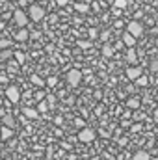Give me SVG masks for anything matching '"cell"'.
Wrapping results in <instances>:
<instances>
[{
    "label": "cell",
    "mask_w": 158,
    "mask_h": 160,
    "mask_svg": "<svg viewBox=\"0 0 158 160\" xmlns=\"http://www.w3.org/2000/svg\"><path fill=\"white\" fill-rule=\"evenodd\" d=\"M78 140L84 142V143H91V142L95 140V130H91V128H82L80 134H78Z\"/></svg>",
    "instance_id": "cell-6"
},
{
    "label": "cell",
    "mask_w": 158,
    "mask_h": 160,
    "mask_svg": "<svg viewBox=\"0 0 158 160\" xmlns=\"http://www.w3.org/2000/svg\"><path fill=\"white\" fill-rule=\"evenodd\" d=\"M136 84H138V86H147V78H145V77H143V75H141V77H140V78L136 80Z\"/></svg>",
    "instance_id": "cell-27"
},
{
    "label": "cell",
    "mask_w": 158,
    "mask_h": 160,
    "mask_svg": "<svg viewBox=\"0 0 158 160\" xmlns=\"http://www.w3.org/2000/svg\"><path fill=\"white\" fill-rule=\"evenodd\" d=\"M11 47V41L9 39H0V50H6Z\"/></svg>",
    "instance_id": "cell-21"
},
{
    "label": "cell",
    "mask_w": 158,
    "mask_h": 160,
    "mask_svg": "<svg viewBox=\"0 0 158 160\" xmlns=\"http://www.w3.org/2000/svg\"><path fill=\"white\" fill-rule=\"evenodd\" d=\"M114 6L121 9V8H125V6H126V0H116V2H114Z\"/></svg>",
    "instance_id": "cell-26"
},
{
    "label": "cell",
    "mask_w": 158,
    "mask_h": 160,
    "mask_svg": "<svg viewBox=\"0 0 158 160\" xmlns=\"http://www.w3.org/2000/svg\"><path fill=\"white\" fill-rule=\"evenodd\" d=\"M6 97H7V101H9V102L17 104V102L21 101V93H19V88H15V86H9V88L6 89Z\"/></svg>",
    "instance_id": "cell-3"
},
{
    "label": "cell",
    "mask_w": 158,
    "mask_h": 160,
    "mask_svg": "<svg viewBox=\"0 0 158 160\" xmlns=\"http://www.w3.org/2000/svg\"><path fill=\"white\" fill-rule=\"evenodd\" d=\"M78 45L82 48H87V47H89V41H78Z\"/></svg>",
    "instance_id": "cell-30"
},
{
    "label": "cell",
    "mask_w": 158,
    "mask_h": 160,
    "mask_svg": "<svg viewBox=\"0 0 158 160\" xmlns=\"http://www.w3.org/2000/svg\"><path fill=\"white\" fill-rule=\"evenodd\" d=\"M28 13H30V19H32V21H41V19L45 17V9H43L41 6H37V4H32Z\"/></svg>",
    "instance_id": "cell-4"
},
{
    "label": "cell",
    "mask_w": 158,
    "mask_h": 160,
    "mask_svg": "<svg viewBox=\"0 0 158 160\" xmlns=\"http://www.w3.org/2000/svg\"><path fill=\"white\" fill-rule=\"evenodd\" d=\"M149 69H151L153 73H158V58H156V60H153V62H151V65H149Z\"/></svg>",
    "instance_id": "cell-25"
},
{
    "label": "cell",
    "mask_w": 158,
    "mask_h": 160,
    "mask_svg": "<svg viewBox=\"0 0 158 160\" xmlns=\"http://www.w3.org/2000/svg\"><path fill=\"white\" fill-rule=\"evenodd\" d=\"M151 160H158V157H155V158H151Z\"/></svg>",
    "instance_id": "cell-34"
},
{
    "label": "cell",
    "mask_w": 158,
    "mask_h": 160,
    "mask_svg": "<svg viewBox=\"0 0 158 160\" xmlns=\"http://www.w3.org/2000/svg\"><path fill=\"white\" fill-rule=\"evenodd\" d=\"M48 110V104H47V101H41L39 104H37V114H43V112H47Z\"/></svg>",
    "instance_id": "cell-20"
},
{
    "label": "cell",
    "mask_w": 158,
    "mask_h": 160,
    "mask_svg": "<svg viewBox=\"0 0 158 160\" xmlns=\"http://www.w3.org/2000/svg\"><path fill=\"white\" fill-rule=\"evenodd\" d=\"M141 32H143V26H141L138 21H130V22L126 24V34H130L134 39H136L138 36H141Z\"/></svg>",
    "instance_id": "cell-2"
},
{
    "label": "cell",
    "mask_w": 158,
    "mask_h": 160,
    "mask_svg": "<svg viewBox=\"0 0 158 160\" xmlns=\"http://www.w3.org/2000/svg\"><path fill=\"white\" fill-rule=\"evenodd\" d=\"M28 38H30V32H28V28H19V32L15 34V41H28Z\"/></svg>",
    "instance_id": "cell-8"
},
{
    "label": "cell",
    "mask_w": 158,
    "mask_h": 160,
    "mask_svg": "<svg viewBox=\"0 0 158 160\" xmlns=\"http://www.w3.org/2000/svg\"><path fill=\"white\" fill-rule=\"evenodd\" d=\"M75 9H77L78 13H87V11H89V6L84 4V2H77V4H75Z\"/></svg>",
    "instance_id": "cell-16"
},
{
    "label": "cell",
    "mask_w": 158,
    "mask_h": 160,
    "mask_svg": "<svg viewBox=\"0 0 158 160\" xmlns=\"http://www.w3.org/2000/svg\"><path fill=\"white\" fill-rule=\"evenodd\" d=\"M0 136H2V140H9V138L13 136V130H11V128L2 127V128H0Z\"/></svg>",
    "instance_id": "cell-15"
},
{
    "label": "cell",
    "mask_w": 158,
    "mask_h": 160,
    "mask_svg": "<svg viewBox=\"0 0 158 160\" xmlns=\"http://www.w3.org/2000/svg\"><path fill=\"white\" fill-rule=\"evenodd\" d=\"M30 82H32L34 86H37V88H45V80L41 78L39 75H32V77H30Z\"/></svg>",
    "instance_id": "cell-11"
},
{
    "label": "cell",
    "mask_w": 158,
    "mask_h": 160,
    "mask_svg": "<svg viewBox=\"0 0 158 160\" xmlns=\"http://www.w3.org/2000/svg\"><path fill=\"white\" fill-rule=\"evenodd\" d=\"M22 114H24L28 119H37V118H39L37 110H34V108H24V110H22Z\"/></svg>",
    "instance_id": "cell-10"
},
{
    "label": "cell",
    "mask_w": 158,
    "mask_h": 160,
    "mask_svg": "<svg viewBox=\"0 0 158 160\" xmlns=\"http://www.w3.org/2000/svg\"><path fill=\"white\" fill-rule=\"evenodd\" d=\"M4 116H6V110H2V108H0V119H2Z\"/></svg>",
    "instance_id": "cell-33"
},
{
    "label": "cell",
    "mask_w": 158,
    "mask_h": 160,
    "mask_svg": "<svg viewBox=\"0 0 158 160\" xmlns=\"http://www.w3.org/2000/svg\"><path fill=\"white\" fill-rule=\"evenodd\" d=\"M80 80H82V71H80V69H71V71L67 73V82H69V86H78Z\"/></svg>",
    "instance_id": "cell-5"
},
{
    "label": "cell",
    "mask_w": 158,
    "mask_h": 160,
    "mask_svg": "<svg viewBox=\"0 0 158 160\" xmlns=\"http://www.w3.org/2000/svg\"><path fill=\"white\" fill-rule=\"evenodd\" d=\"M102 54H104L106 58H112V54H114V48H112L110 45H104V47H102Z\"/></svg>",
    "instance_id": "cell-18"
},
{
    "label": "cell",
    "mask_w": 158,
    "mask_h": 160,
    "mask_svg": "<svg viewBox=\"0 0 158 160\" xmlns=\"http://www.w3.org/2000/svg\"><path fill=\"white\" fill-rule=\"evenodd\" d=\"M7 65H9V71H13V73L19 69V63H17L15 60H9V62H7Z\"/></svg>",
    "instance_id": "cell-23"
},
{
    "label": "cell",
    "mask_w": 158,
    "mask_h": 160,
    "mask_svg": "<svg viewBox=\"0 0 158 160\" xmlns=\"http://www.w3.org/2000/svg\"><path fill=\"white\" fill-rule=\"evenodd\" d=\"M13 21H15V24H17L19 28H26V24H28V15H26L22 9H15V11H13Z\"/></svg>",
    "instance_id": "cell-1"
},
{
    "label": "cell",
    "mask_w": 158,
    "mask_h": 160,
    "mask_svg": "<svg viewBox=\"0 0 158 160\" xmlns=\"http://www.w3.org/2000/svg\"><path fill=\"white\" fill-rule=\"evenodd\" d=\"M132 160H151V155H149V151H138Z\"/></svg>",
    "instance_id": "cell-13"
},
{
    "label": "cell",
    "mask_w": 158,
    "mask_h": 160,
    "mask_svg": "<svg viewBox=\"0 0 158 160\" xmlns=\"http://www.w3.org/2000/svg\"><path fill=\"white\" fill-rule=\"evenodd\" d=\"M126 60H128L130 63L136 62V52H134V48H128V50H126Z\"/></svg>",
    "instance_id": "cell-19"
},
{
    "label": "cell",
    "mask_w": 158,
    "mask_h": 160,
    "mask_svg": "<svg viewBox=\"0 0 158 160\" xmlns=\"http://www.w3.org/2000/svg\"><path fill=\"white\" fill-rule=\"evenodd\" d=\"M89 38H91V39L97 38V30H95V28H89Z\"/></svg>",
    "instance_id": "cell-29"
},
{
    "label": "cell",
    "mask_w": 158,
    "mask_h": 160,
    "mask_svg": "<svg viewBox=\"0 0 158 160\" xmlns=\"http://www.w3.org/2000/svg\"><path fill=\"white\" fill-rule=\"evenodd\" d=\"M2 121H4V127H6V128H11V130H13V127H15V119H13L11 114H6V116L2 118Z\"/></svg>",
    "instance_id": "cell-9"
},
{
    "label": "cell",
    "mask_w": 158,
    "mask_h": 160,
    "mask_svg": "<svg viewBox=\"0 0 158 160\" xmlns=\"http://www.w3.org/2000/svg\"><path fill=\"white\" fill-rule=\"evenodd\" d=\"M140 104H141V101H140V99H136V97H130V99L126 101V106H128V108H134V110H136V108H140Z\"/></svg>",
    "instance_id": "cell-14"
},
{
    "label": "cell",
    "mask_w": 158,
    "mask_h": 160,
    "mask_svg": "<svg viewBox=\"0 0 158 160\" xmlns=\"http://www.w3.org/2000/svg\"><path fill=\"white\" fill-rule=\"evenodd\" d=\"M141 75H143V69H141V67H128V69H126V78L128 80H134V82H136Z\"/></svg>",
    "instance_id": "cell-7"
},
{
    "label": "cell",
    "mask_w": 158,
    "mask_h": 160,
    "mask_svg": "<svg viewBox=\"0 0 158 160\" xmlns=\"http://www.w3.org/2000/svg\"><path fill=\"white\" fill-rule=\"evenodd\" d=\"M156 99H158V95H156Z\"/></svg>",
    "instance_id": "cell-35"
},
{
    "label": "cell",
    "mask_w": 158,
    "mask_h": 160,
    "mask_svg": "<svg viewBox=\"0 0 158 160\" xmlns=\"http://www.w3.org/2000/svg\"><path fill=\"white\" fill-rule=\"evenodd\" d=\"M11 56H13V50H9V48L0 50V62H2V60H9Z\"/></svg>",
    "instance_id": "cell-17"
},
{
    "label": "cell",
    "mask_w": 158,
    "mask_h": 160,
    "mask_svg": "<svg viewBox=\"0 0 158 160\" xmlns=\"http://www.w3.org/2000/svg\"><path fill=\"white\" fill-rule=\"evenodd\" d=\"M13 56L17 58V63H19V65H21V63H24V54H22V52H19V50H17V52H13Z\"/></svg>",
    "instance_id": "cell-22"
},
{
    "label": "cell",
    "mask_w": 158,
    "mask_h": 160,
    "mask_svg": "<svg viewBox=\"0 0 158 160\" xmlns=\"http://www.w3.org/2000/svg\"><path fill=\"white\" fill-rule=\"evenodd\" d=\"M123 43H125L128 48H134V43H136V39H134L130 34H123Z\"/></svg>",
    "instance_id": "cell-12"
},
{
    "label": "cell",
    "mask_w": 158,
    "mask_h": 160,
    "mask_svg": "<svg viewBox=\"0 0 158 160\" xmlns=\"http://www.w3.org/2000/svg\"><path fill=\"white\" fill-rule=\"evenodd\" d=\"M54 102H56V101H54V97H52V95H48V97H47V104H48V108H50V106H54Z\"/></svg>",
    "instance_id": "cell-28"
},
{
    "label": "cell",
    "mask_w": 158,
    "mask_h": 160,
    "mask_svg": "<svg viewBox=\"0 0 158 160\" xmlns=\"http://www.w3.org/2000/svg\"><path fill=\"white\" fill-rule=\"evenodd\" d=\"M67 2H69V0H56V4H58V6H65Z\"/></svg>",
    "instance_id": "cell-32"
},
{
    "label": "cell",
    "mask_w": 158,
    "mask_h": 160,
    "mask_svg": "<svg viewBox=\"0 0 158 160\" xmlns=\"http://www.w3.org/2000/svg\"><path fill=\"white\" fill-rule=\"evenodd\" d=\"M43 95H45V93H43V91H39V93H36V99H37V101H43Z\"/></svg>",
    "instance_id": "cell-31"
},
{
    "label": "cell",
    "mask_w": 158,
    "mask_h": 160,
    "mask_svg": "<svg viewBox=\"0 0 158 160\" xmlns=\"http://www.w3.org/2000/svg\"><path fill=\"white\" fill-rule=\"evenodd\" d=\"M56 82H58L56 77H48V78L45 80V84H47V86H50V88H52V86H56Z\"/></svg>",
    "instance_id": "cell-24"
}]
</instances>
